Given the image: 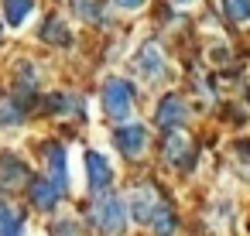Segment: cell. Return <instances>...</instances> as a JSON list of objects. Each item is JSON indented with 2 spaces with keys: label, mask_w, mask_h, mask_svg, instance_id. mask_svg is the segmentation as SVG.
<instances>
[{
  "label": "cell",
  "mask_w": 250,
  "mask_h": 236,
  "mask_svg": "<svg viewBox=\"0 0 250 236\" xmlns=\"http://www.w3.org/2000/svg\"><path fill=\"white\" fill-rule=\"evenodd\" d=\"M185 147H188V137H185V134L171 130V134L165 137V157H168L171 164H178V161L185 157Z\"/></svg>",
  "instance_id": "cell-15"
},
{
  "label": "cell",
  "mask_w": 250,
  "mask_h": 236,
  "mask_svg": "<svg viewBox=\"0 0 250 236\" xmlns=\"http://www.w3.org/2000/svg\"><path fill=\"white\" fill-rule=\"evenodd\" d=\"M0 178H4L7 185H14V181L24 178V171H21V164H18L14 157H4V161H0Z\"/></svg>",
  "instance_id": "cell-18"
},
{
  "label": "cell",
  "mask_w": 250,
  "mask_h": 236,
  "mask_svg": "<svg viewBox=\"0 0 250 236\" xmlns=\"http://www.w3.org/2000/svg\"><path fill=\"white\" fill-rule=\"evenodd\" d=\"M21 120H24V110H21L14 99L0 103V123H11V127H14V123H21Z\"/></svg>",
  "instance_id": "cell-17"
},
{
  "label": "cell",
  "mask_w": 250,
  "mask_h": 236,
  "mask_svg": "<svg viewBox=\"0 0 250 236\" xmlns=\"http://www.w3.org/2000/svg\"><path fill=\"white\" fill-rule=\"evenodd\" d=\"M147 226H151V233H154V236H171V233L178 229V219H175V212H171L168 205H158V209H154V216L147 219Z\"/></svg>",
  "instance_id": "cell-11"
},
{
  "label": "cell",
  "mask_w": 250,
  "mask_h": 236,
  "mask_svg": "<svg viewBox=\"0 0 250 236\" xmlns=\"http://www.w3.org/2000/svg\"><path fill=\"white\" fill-rule=\"evenodd\" d=\"M100 106L110 120H127L134 113V89L124 79H106L100 89Z\"/></svg>",
  "instance_id": "cell-1"
},
{
  "label": "cell",
  "mask_w": 250,
  "mask_h": 236,
  "mask_svg": "<svg viewBox=\"0 0 250 236\" xmlns=\"http://www.w3.org/2000/svg\"><path fill=\"white\" fill-rule=\"evenodd\" d=\"M219 7H223L226 21H233V24L250 21V0H219Z\"/></svg>",
  "instance_id": "cell-14"
},
{
  "label": "cell",
  "mask_w": 250,
  "mask_h": 236,
  "mask_svg": "<svg viewBox=\"0 0 250 236\" xmlns=\"http://www.w3.org/2000/svg\"><path fill=\"white\" fill-rule=\"evenodd\" d=\"M31 11H35V0H4V21H7V28H21Z\"/></svg>",
  "instance_id": "cell-10"
},
{
  "label": "cell",
  "mask_w": 250,
  "mask_h": 236,
  "mask_svg": "<svg viewBox=\"0 0 250 236\" xmlns=\"http://www.w3.org/2000/svg\"><path fill=\"white\" fill-rule=\"evenodd\" d=\"M110 181H113V164H110L103 154L86 151V188H89V195L106 192V188H110Z\"/></svg>",
  "instance_id": "cell-4"
},
{
  "label": "cell",
  "mask_w": 250,
  "mask_h": 236,
  "mask_svg": "<svg viewBox=\"0 0 250 236\" xmlns=\"http://www.w3.org/2000/svg\"><path fill=\"white\" fill-rule=\"evenodd\" d=\"M0 236H24V222L7 202H0Z\"/></svg>",
  "instance_id": "cell-12"
},
{
  "label": "cell",
  "mask_w": 250,
  "mask_h": 236,
  "mask_svg": "<svg viewBox=\"0 0 250 236\" xmlns=\"http://www.w3.org/2000/svg\"><path fill=\"white\" fill-rule=\"evenodd\" d=\"M171 4H195V0H171Z\"/></svg>",
  "instance_id": "cell-21"
},
{
  "label": "cell",
  "mask_w": 250,
  "mask_h": 236,
  "mask_svg": "<svg viewBox=\"0 0 250 236\" xmlns=\"http://www.w3.org/2000/svg\"><path fill=\"white\" fill-rule=\"evenodd\" d=\"M113 4H117V7H124V11H137L144 0H113Z\"/></svg>",
  "instance_id": "cell-19"
},
{
  "label": "cell",
  "mask_w": 250,
  "mask_h": 236,
  "mask_svg": "<svg viewBox=\"0 0 250 236\" xmlns=\"http://www.w3.org/2000/svg\"><path fill=\"white\" fill-rule=\"evenodd\" d=\"M0 28H4V24H0Z\"/></svg>",
  "instance_id": "cell-22"
},
{
  "label": "cell",
  "mask_w": 250,
  "mask_h": 236,
  "mask_svg": "<svg viewBox=\"0 0 250 236\" xmlns=\"http://www.w3.org/2000/svg\"><path fill=\"white\" fill-rule=\"evenodd\" d=\"M127 205L117 198V195H103L96 205H93V226L103 233V236H120L127 229Z\"/></svg>",
  "instance_id": "cell-2"
},
{
  "label": "cell",
  "mask_w": 250,
  "mask_h": 236,
  "mask_svg": "<svg viewBox=\"0 0 250 236\" xmlns=\"http://www.w3.org/2000/svg\"><path fill=\"white\" fill-rule=\"evenodd\" d=\"M45 157H48V181L65 192V178H69V168H65V147L62 144H48L45 147Z\"/></svg>",
  "instance_id": "cell-7"
},
{
  "label": "cell",
  "mask_w": 250,
  "mask_h": 236,
  "mask_svg": "<svg viewBox=\"0 0 250 236\" xmlns=\"http://www.w3.org/2000/svg\"><path fill=\"white\" fill-rule=\"evenodd\" d=\"M154 209H158L154 192H151V188H137V192H134V198H130V219L147 222V219L154 216Z\"/></svg>",
  "instance_id": "cell-8"
},
{
  "label": "cell",
  "mask_w": 250,
  "mask_h": 236,
  "mask_svg": "<svg viewBox=\"0 0 250 236\" xmlns=\"http://www.w3.org/2000/svg\"><path fill=\"white\" fill-rule=\"evenodd\" d=\"M113 144H117V151H120V154L137 157V154L147 147V130H144V123H124V127H117Z\"/></svg>",
  "instance_id": "cell-5"
},
{
  "label": "cell",
  "mask_w": 250,
  "mask_h": 236,
  "mask_svg": "<svg viewBox=\"0 0 250 236\" xmlns=\"http://www.w3.org/2000/svg\"><path fill=\"white\" fill-rule=\"evenodd\" d=\"M72 7H76V14H79L83 21H100V18H103L96 0H72Z\"/></svg>",
  "instance_id": "cell-16"
},
{
  "label": "cell",
  "mask_w": 250,
  "mask_h": 236,
  "mask_svg": "<svg viewBox=\"0 0 250 236\" xmlns=\"http://www.w3.org/2000/svg\"><path fill=\"white\" fill-rule=\"evenodd\" d=\"M28 195H31V202H35L38 209H52V205H55V202L62 198V192H59V188H55V185H52L48 178H35V181H31V192H28Z\"/></svg>",
  "instance_id": "cell-9"
},
{
  "label": "cell",
  "mask_w": 250,
  "mask_h": 236,
  "mask_svg": "<svg viewBox=\"0 0 250 236\" xmlns=\"http://www.w3.org/2000/svg\"><path fill=\"white\" fill-rule=\"evenodd\" d=\"M134 69H137V76H141L144 82H161V79H165V72H168V62H165L161 48H158L154 41H147V45H141V48H137Z\"/></svg>",
  "instance_id": "cell-3"
},
{
  "label": "cell",
  "mask_w": 250,
  "mask_h": 236,
  "mask_svg": "<svg viewBox=\"0 0 250 236\" xmlns=\"http://www.w3.org/2000/svg\"><path fill=\"white\" fill-rule=\"evenodd\" d=\"M185 117H188V110H185V99L182 96H165L158 103V113H154V120L161 127H182Z\"/></svg>",
  "instance_id": "cell-6"
},
{
  "label": "cell",
  "mask_w": 250,
  "mask_h": 236,
  "mask_svg": "<svg viewBox=\"0 0 250 236\" xmlns=\"http://www.w3.org/2000/svg\"><path fill=\"white\" fill-rule=\"evenodd\" d=\"M236 154H240V157L247 161V168H250V144H247V140H240V144H236Z\"/></svg>",
  "instance_id": "cell-20"
},
{
  "label": "cell",
  "mask_w": 250,
  "mask_h": 236,
  "mask_svg": "<svg viewBox=\"0 0 250 236\" xmlns=\"http://www.w3.org/2000/svg\"><path fill=\"white\" fill-rule=\"evenodd\" d=\"M38 35H42V41H48V45H69V41H72L69 28H65L59 18H48V21H45V28H42Z\"/></svg>",
  "instance_id": "cell-13"
}]
</instances>
